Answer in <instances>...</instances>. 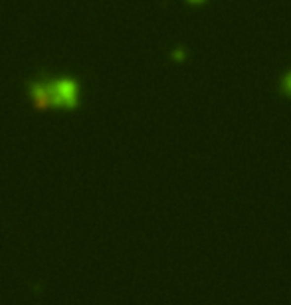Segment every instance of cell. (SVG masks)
<instances>
[{
    "mask_svg": "<svg viewBox=\"0 0 291 305\" xmlns=\"http://www.w3.org/2000/svg\"><path fill=\"white\" fill-rule=\"evenodd\" d=\"M32 105L38 109L50 107H77L79 103V85L73 79H34L28 85Z\"/></svg>",
    "mask_w": 291,
    "mask_h": 305,
    "instance_id": "cell-1",
    "label": "cell"
}]
</instances>
